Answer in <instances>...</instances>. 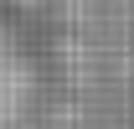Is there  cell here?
I'll use <instances>...</instances> for the list:
<instances>
[{"label":"cell","instance_id":"cell-1","mask_svg":"<svg viewBox=\"0 0 134 129\" xmlns=\"http://www.w3.org/2000/svg\"><path fill=\"white\" fill-rule=\"evenodd\" d=\"M36 103V57L21 31L0 16V129H21Z\"/></svg>","mask_w":134,"mask_h":129}]
</instances>
